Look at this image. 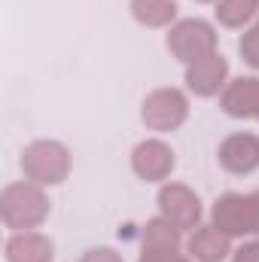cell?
Returning a JSON list of instances; mask_svg holds the SVG:
<instances>
[{"label": "cell", "instance_id": "6da1fadb", "mask_svg": "<svg viewBox=\"0 0 259 262\" xmlns=\"http://www.w3.org/2000/svg\"><path fill=\"white\" fill-rule=\"evenodd\" d=\"M52 213V201L43 192V186L21 180L9 183L0 192V220L9 232H34L40 229Z\"/></svg>", "mask_w": 259, "mask_h": 262}, {"label": "cell", "instance_id": "7a4b0ae2", "mask_svg": "<svg viewBox=\"0 0 259 262\" xmlns=\"http://www.w3.org/2000/svg\"><path fill=\"white\" fill-rule=\"evenodd\" d=\"M21 174L37 186H61L70 177V149L61 140H31L21 149Z\"/></svg>", "mask_w": 259, "mask_h": 262}, {"label": "cell", "instance_id": "3957f363", "mask_svg": "<svg viewBox=\"0 0 259 262\" xmlns=\"http://www.w3.org/2000/svg\"><path fill=\"white\" fill-rule=\"evenodd\" d=\"M210 223L226 232L229 238H250L259 235V189L253 192H226L213 201Z\"/></svg>", "mask_w": 259, "mask_h": 262}, {"label": "cell", "instance_id": "277c9868", "mask_svg": "<svg viewBox=\"0 0 259 262\" xmlns=\"http://www.w3.org/2000/svg\"><path fill=\"white\" fill-rule=\"evenodd\" d=\"M217 43H220L217 28L204 18H180L168 28V37H165V46H168L171 58H177L186 67L213 55Z\"/></svg>", "mask_w": 259, "mask_h": 262}, {"label": "cell", "instance_id": "5b68a950", "mask_svg": "<svg viewBox=\"0 0 259 262\" xmlns=\"http://www.w3.org/2000/svg\"><path fill=\"white\" fill-rule=\"evenodd\" d=\"M140 119L149 131H159V134H168V131H177L186 119H189V98L186 92L180 89H156L143 98V107H140Z\"/></svg>", "mask_w": 259, "mask_h": 262}, {"label": "cell", "instance_id": "8992f818", "mask_svg": "<svg viewBox=\"0 0 259 262\" xmlns=\"http://www.w3.org/2000/svg\"><path fill=\"white\" fill-rule=\"evenodd\" d=\"M156 204H159V216H165L180 232H195L204 220V204L198 192L186 183H162Z\"/></svg>", "mask_w": 259, "mask_h": 262}, {"label": "cell", "instance_id": "52a82bcc", "mask_svg": "<svg viewBox=\"0 0 259 262\" xmlns=\"http://www.w3.org/2000/svg\"><path fill=\"white\" fill-rule=\"evenodd\" d=\"M177 168V152L159 137H146L131 149V171L143 183H168Z\"/></svg>", "mask_w": 259, "mask_h": 262}, {"label": "cell", "instance_id": "ba28073f", "mask_svg": "<svg viewBox=\"0 0 259 262\" xmlns=\"http://www.w3.org/2000/svg\"><path fill=\"white\" fill-rule=\"evenodd\" d=\"M217 162L232 177H250L259 168V137L250 131H235L220 140Z\"/></svg>", "mask_w": 259, "mask_h": 262}, {"label": "cell", "instance_id": "9c48e42d", "mask_svg": "<svg viewBox=\"0 0 259 262\" xmlns=\"http://www.w3.org/2000/svg\"><path fill=\"white\" fill-rule=\"evenodd\" d=\"M183 82H186V92L195 98H220L223 89L229 85V61L220 52H213L186 67Z\"/></svg>", "mask_w": 259, "mask_h": 262}, {"label": "cell", "instance_id": "30bf717a", "mask_svg": "<svg viewBox=\"0 0 259 262\" xmlns=\"http://www.w3.org/2000/svg\"><path fill=\"white\" fill-rule=\"evenodd\" d=\"M220 110L232 119L259 122V76H235L220 95Z\"/></svg>", "mask_w": 259, "mask_h": 262}, {"label": "cell", "instance_id": "8fae6325", "mask_svg": "<svg viewBox=\"0 0 259 262\" xmlns=\"http://www.w3.org/2000/svg\"><path fill=\"white\" fill-rule=\"evenodd\" d=\"M186 253L195 262H226L232 256V238L213 223H201L186 238Z\"/></svg>", "mask_w": 259, "mask_h": 262}, {"label": "cell", "instance_id": "7c38bea8", "mask_svg": "<svg viewBox=\"0 0 259 262\" xmlns=\"http://www.w3.org/2000/svg\"><path fill=\"white\" fill-rule=\"evenodd\" d=\"M55 241L43 232H12L6 241V262H52Z\"/></svg>", "mask_w": 259, "mask_h": 262}, {"label": "cell", "instance_id": "4fadbf2b", "mask_svg": "<svg viewBox=\"0 0 259 262\" xmlns=\"http://www.w3.org/2000/svg\"><path fill=\"white\" fill-rule=\"evenodd\" d=\"M180 6L177 0H131V18L143 28H171Z\"/></svg>", "mask_w": 259, "mask_h": 262}, {"label": "cell", "instance_id": "5bb4252c", "mask_svg": "<svg viewBox=\"0 0 259 262\" xmlns=\"http://www.w3.org/2000/svg\"><path fill=\"white\" fill-rule=\"evenodd\" d=\"M180 247H183V232L171 226L165 216H153L143 226L140 250H180Z\"/></svg>", "mask_w": 259, "mask_h": 262}, {"label": "cell", "instance_id": "9a60e30c", "mask_svg": "<svg viewBox=\"0 0 259 262\" xmlns=\"http://www.w3.org/2000/svg\"><path fill=\"white\" fill-rule=\"evenodd\" d=\"M213 15L229 31H247L250 21L259 18V0H217Z\"/></svg>", "mask_w": 259, "mask_h": 262}, {"label": "cell", "instance_id": "2e32d148", "mask_svg": "<svg viewBox=\"0 0 259 262\" xmlns=\"http://www.w3.org/2000/svg\"><path fill=\"white\" fill-rule=\"evenodd\" d=\"M238 52H241V58H244V64L259 70V28H247L244 34H241V40H238Z\"/></svg>", "mask_w": 259, "mask_h": 262}, {"label": "cell", "instance_id": "e0dca14e", "mask_svg": "<svg viewBox=\"0 0 259 262\" xmlns=\"http://www.w3.org/2000/svg\"><path fill=\"white\" fill-rule=\"evenodd\" d=\"M137 262H195L189 253L180 250H140Z\"/></svg>", "mask_w": 259, "mask_h": 262}, {"label": "cell", "instance_id": "ac0fdd59", "mask_svg": "<svg viewBox=\"0 0 259 262\" xmlns=\"http://www.w3.org/2000/svg\"><path fill=\"white\" fill-rule=\"evenodd\" d=\"M79 262H125L122 259V253H116L113 247H92V250H85Z\"/></svg>", "mask_w": 259, "mask_h": 262}, {"label": "cell", "instance_id": "d6986e66", "mask_svg": "<svg viewBox=\"0 0 259 262\" xmlns=\"http://www.w3.org/2000/svg\"><path fill=\"white\" fill-rule=\"evenodd\" d=\"M229 262H259V241H244L238 250H232Z\"/></svg>", "mask_w": 259, "mask_h": 262}, {"label": "cell", "instance_id": "ffe728a7", "mask_svg": "<svg viewBox=\"0 0 259 262\" xmlns=\"http://www.w3.org/2000/svg\"><path fill=\"white\" fill-rule=\"evenodd\" d=\"M195 3H217V0H195Z\"/></svg>", "mask_w": 259, "mask_h": 262}, {"label": "cell", "instance_id": "44dd1931", "mask_svg": "<svg viewBox=\"0 0 259 262\" xmlns=\"http://www.w3.org/2000/svg\"><path fill=\"white\" fill-rule=\"evenodd\" d=\"M256 28H259V18H256Z\"/></svg>", "mask_w": 259, "mask_h": 262}]
</instances>
